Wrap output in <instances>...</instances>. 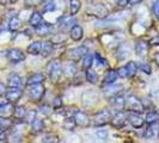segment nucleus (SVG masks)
I'll use <instances>...</instances> for the list:
<instances>
[{"mask_svg":"<svg viewBox=\"0 0 159 143\" xmlns=\"http://www.w3.org/2000/svg\"><path fill=\"white\" fill-rule=\"evenodd\" d=\"M96 135H97V137H98L99 140L107 141V138H108V131H107L105 129H99V130H97Z\"/></svg>","mask_w":159,"mask_h":143,"instance_id":"nucleus-37","label":"nucleus"},{"mask_svg":"<svg viewBox=\"0 0 159 143\" xmlns=\"http://www.w3.org/2000/svg\"><path fill=\"white\" fill-rule=\"evenodd\" d=\"M47 71L49 76H50L52 82L56 84V82H59V80L62 76V64L59 60H54L48 64Z\"/></svg>","mask_w":159,"mask_h":143,"instance_id":"nucleus-1","label":"nucleus"},{"mask_svg":"<svg viewBox=\"0 0 159 143\" xmlns=\"http://www.w3.org/2000/svg\"><path fill=\"white\" fill-rule=\"evenodd\" d=\"M126 103H127L128 109H129L130 111L141 112L143 110V106L141 100H140L139 98H136L135 95H130L127 100H126Z\"/></svg>","mask_w":159,"mask_h":143,"instance_id":"nucleus-4","label":"nucleus"},{"mask_svg":"<svg viewBox=\"0 0 159 143\" xmlns=\"http://www.w3.org/2000/svg\"><path fill=\"white\" fill-rule=\"evenodd\" d=\"M158 132H159V129L157 123H153V124H150L148 129H146L143 136H145V138H153V137H156V136L158 135Z\"/></svg>","mask_w":159,"mask_h":143,"instance_id":"nucleus-21","label":"nucleus"},{"mask_svg":"<svg viewBox=\"0 0 159 143\" xmlns=\"http://www.w3.org/2000/svg\"><path fill=\"white\" fill-rule=\"evenodd\" d=\"M53 51V43L49 42V41H46L42 43V49H41V53L44 57H48V56L52 54Z\"/></svg>","mask_w":159,"mask_h":143,"instance_id":"nucleus-25","label":"nucleus"},{"mask_svg":"<svg viewBox=\"0 0 159 143\" xmlns=\"http://www.w3.org/2000/svg\"><path fill=\"white\" fill-rule=\"evenodd\" d=\"M145 120L148 123V124H153V123H157L159 120V113L156 111H151L146 115V118Z\"/></svg>","mask_w":159,"mask_h":143,"instance_id":"nucleus-29","label":"nucleus"},{"mask_svg":"<svg viewBox=\"0 0 159 143\" xmlns=\"http://www.w3.org/2000/svg\"><path fill=\"white\" fill-rule=\"evenodd\" d=\"M42 142H46V143L56 142L55 135H53V134H46V135L43 136V138H42Z\"/></svg>","mask_w":159,"mask_h":143,"instance_id":"nucleus-38","label":"nucleus"},{"mask_svg":"<svg viewBox=\"0 0 159 143\" xmlns=\"http://www.w3.org/2000/svg\"><path fill=\"white\" fill-rule=\"evenodd\" d=\"M19 26H20V19L19 18L13 17V18L10 19V22H8V29L11 31H17L19 29Z\"/></svg>","mask_w":159,"mask_h":143,"instance_id":"nucleus-30","label":"nucleus"},{"mask_svg":"<svg viewBox=\"0 0 159 143\" xmlns=\"http://www.w3.org/2000/svg\"><path fill=\"white\" fill-rule=\"evenodd\" d=\"M90 11L95 15V16L97 17H102V18H104V17H107V15H108V10L104 7L103 5H93L92 7H90Z\"/></svg>","mask_w":159,"mask_h":143,"instance_id":"nucleus-17","label":"nucleus"},{"mask_svg":"<svg viewBox=\"0 0 159 143\" xmlns=\"http://www.w3.org/2000/svg\"><path fill=\"white\" fill-rule=\"evenodd\" d=\"M130 54V49L126 46V44H123V46H121L119 49V53H117V58L119 60H126L128 56Z\"/></svg>","mask_w":159,"mask_h":143,"instance_id":"nucleus-26","label":"nucleus"},{"mask_svg":"<svg viewBox=\"0 0 159 143\" xmlns=\"http://www.w3.org/2000/svg\"><path fill=\"white\" fill-rule=\"evenodd\" d=\"M44 92H46V88L43 87L42 84H37V85H32L31 88H30V99L32 102H40L42 100L43 95H44Z\"/></svg>","mask_w":159,"mask_h":143,"instance_id":"nucleus-3","label":"nucleus"},{"mask_svg":"<svg viewBox=\"0 0 159 143\" xmlns=\"http://www.w3.org/2000/svg\"><path fill=\"white\" fill-rule=\"evenodd\" d=\"M75 125V122L74 119H66L64 122V128L67 130H73V128Z\"/></svg>","mask_w":159,"mask_h":143,"instance_id":"nucleus-39","label":"nucleus"},{"mask_svg":"<svg viewBox=\"0 0 159 143\" xmlns=\"http://www.w3.org/2000/svg\"><path fill=\"white\" fill-rule=\"evenodd\" d=\"M7 85L10 87H20L23 85V79L16 74V73H12L10 74L7 78Z\"/></svg>","mask_w":159,"mask_h":143,"instance_id":"nucleus-13","label":"nucleus"},{"mask_svg":"<svg viewBox=\"0 0 159 143\" xmlns=\"http://www.w3.org/2000/svg\"><path fill=\"white\" fill-rule=\"evenodd\" d=\"M153 13L156 15V17L159 19V0H156L154 2H153Z\"/></svg>","mask_w":159,"mask_h":143,"instance_id":"nucleus-44","label":"nucleus"},{"mask_svg":"<svg viewBox=\"0 0 159 143\" xmlns=\"http://www.w3.org/2000/svg\"><path fill=\"white\" fill-rule=\"evenodd\" d=\"M12 125V120L8 118L0 119V130H6Z\"/></svg>","mask_w":159,"mask_h":143,"instance_id":"nucleus-36","label":"nucleus"},{"mask_svg":"<svg viewBox=\"0 0 159 143\" xmlns=\"http://www.w3.org/2000/svg\"><path fill=\"white\" fill-rule=\"evenodd\" d=\"M143 0H128V4H130V5H136V4H139V2H141Z\"/></svg>","mask_w":159,"mask_h":143,"instance_id":"nucleus-55","label":"nucleus"},{"mask_svg":"<svg viewBox=\"0 0 159 143\" xmlns=\"http://www.w3.org/2000/svg\"><path fill=\"white\" fill-rule=\"evenodd\" d=\"M42 20H43V17H42L40 12H34L31 17H30V19H29V24L34 28H36V26H39L42 23Z\"/></svg>","mask_w":159,"mask_h":143,"instance_id":"nucleus-23","label":"nucleus"},{"mask_svg":"<svg viewBox=\"0 0 159 143\" xmlns=\"http://www.w3.org/2000/svg\"><path fill=\"white\" fill-rule=\"evenodd\" d=\"M0 4L1 5H6V0H0Z\"/></svg>","mask_w":159,"mask_h":143,"instance_id":"nucleus-59","label":"nucleus"},{"mask_svg":"<svg viewBox=\"0 0 159 143\" xmlns=\"http://www.w3.org/2000/svg\"><path fill=\"white\" fill-rule=\"evenodd\" d=\"M26 109L24 107V106H17L16 109H15V111H13V113H15V117L18 119H23L24 117H25V115H26Z\"/></svg>","mask_w":159,"mask_h":143,"instance_id":"nucleus-32","label":"nucleus"},{"mask_svg":"<svg viewBox=\"0 0 159 143\" xmlns=\"http://www.w3.org/2000/svg\"><path fill=\"white\" fill-rule=\"evenodd\" d=\"M46 79V76L43 75V74H41V73H37V74H34L31 75L29 79H28V85H37V84H42L43 81Z\"/></svg>","mask_w":159,"mask_h":143,"instance_id":"nucleus-22","label":"nucleus"},{"mask_svg":"<svg viewBox=\"0 0 159 143\" xmlns=\"http://www.w3.org/2000/svg\"><path fill=\"white\" fill-rule=\"evenodd\" d=\"M125 68H126V73H127V78H132V76H134L136 71H138V66H136L135 62H133V61L128 62L127 66H126Z\"/></svg>","mask_w":159,"mask_h":143,"instance_id":"nucleus-27","label":"nucleus"},{"mask_svg":"<svg viewBox=\"0 0 159 143\" xmlns=\"http://www.w3.org/2000/svg\"><path fill=\"white\" fill-rule=\"evenodd\" d=\"M10 1H11V2H12V4H15V2H17V1H18V0H10Z\"/></svg>","mask_w":159,"mask_h":143,"instance_id":"nucleus-60","label":"nucleus"},{"mask_svg":"<svg viewBox=\"0 0 159 143\" xmlns=\"http://www.w3.org/2000/svg\"><path fill=\"white\" fill-rule=\"evenodd\" d=\"M35 1H36V0H25V4H26V5H34Z\"/></svg>","mask_w":159,"mask_h":143,"instance_id":"nucleus-56","label":"nucleus"},{"mask_svg":"<svg viewBox=\"0 0 159 143\" xmlns=\"http://www.w3.org/2000/svg\"><path fill=\"white\" fill-rule=\"evenodd\" d=\"M43 129H44V123H43L42 119H34V120H32V123H31L32 132L39 134V132H41Z\"/></svg>","mask_w":159,"mask_h":143,"instance_id":"nucleus-24","label":"nucleus"},{"mask_svg":"<svg viewBox=\"0 0 159 143\" xmlns=\"http://www.w3.org/2000/svg\"><path fill=\"white\" fill-rule=\"evenodd\" d=\"M62 99L60 98V97H56L55 99H54V102H53V107L54 109H60L61 106H62Z\"/></svg>","mask_w":159,"mask_h":143,"instance_id":"nucleus-43","label":"nucleus"},{"mask_svg":"<svg viewBox=\"0 0 159 143\" xmlns=\"http://www.w3.org/2000/svg\"><path fill=\"white\" fill-rule=\"evenodd\" d=\"M84 36V30L80 25H74L71 29V38L73 41H80Z\"/></svg>","mask_w":159,"mask_h":143,"instance_id":"nucleus-16","label":"nucleus"},{"mask_svg":"<svg viewBox=\"0 0 159 143\" xmlns=\"http://www.w3.org/2000/svg\"><path fill=\"white\" fill-rule=\"evenodd\" d=\"M36 29V32L39 33V35H48V33H50L52 32V26L49 25V24H42L41 23L39 26H36L35 28Z\"/></svg>","mask_w":159,"mask_h":143,"instance_id":"nucleus-28","label":"nucleus"},{"mask_svg":"<svg viewBox=\"0 0 159 143\" xmlns=\"http://www.w3.org/2000/svg\"><path fill=\"white\" fill-rule=\"evenodd\" d=\"M154 95H156V98H157V100H158V103H159V91H157V92L154 93Z\"/></svg>","mask_w":159,"mask_h":143,"instance_id":"nucleus-58","label":"nucleus"},{"mask_svg":"<svg viewBox=\"0 0 159 143\" xmlns=\"http://www.w3.org/2000/svg\"><path fill=\"white\" fill-rule=\"evenodd\" d=\"M5 94H6V99L8 103H16L22 98L23 92L19 87H11Z\"/></svg>","mask_w":159,"mask_h":143,"instance_id":"nucleus-5","label":"nucleus"},{"mask_svg":"<svg viewBox=\"0 0 159 143\" xmlns=\"http://www.w3.org/2000/svg\"><path fill=\"white\" fill-rule=\"evenodd\" d=\"M128 119H129L130 124L134 128H141L143 124V122H145V119L139 115V112H134V111L129 112Z\"/></svg>","mask_w":159,"mask_h":143,"instance_id":"nucleus-11","label":"nucleus"},{"mask_svg":"<svg viewBox=\"0 0 159 143\" xmlns=\"http://www.w3.org/2000/svg\"><path fill=\"white\" fill-rule=\"evenodd\" d=\"M111 120V113L109 110H102V111L97 112L93 117L95 125L97 127H103L105 124H108Z\"/></svg>","mask_w":159,"mask_h":143,"instance_id":"nucleus-2","label":"nucleus"},{"mask_svg":"<svg viewBox=\"0 0 159 143\" xmlns=\"http://www.w3.org/2000/svg\"><path fill=\"white\" fill-rule=\"evenodd\" d=\"M8 60L13 63H18L20 61H24L25 60V55L24 53L20 50V49H11L7 54Z\"/></svg>","mask_w":159,"mask_h":143,"instance_id":"nucleus-9","label":"nucleus"},{"mask_svg":"<svg viewBox=\"0 0 159 143\" xmlns=\"http://www.w3.org/2000/svg\"><path fill=\"white\" fill-rule=\"evenodd\" d=\"M122 91V85H114V84H110L107 88H104L103 91V95L108 99H111L114 97L119 95Z\"/></svg>","mask_w":159,"mask_h":143,"instance_id":"nucleus-6","label":"nucleus"},{"mask_svg":"<svg viewBox=\"0 0 159 143\" xmlns=\"http://www.w3.org/2000/svg\"><path fill=\"white\" fill-rule=\"evenodd\" d=\"M115 1H116V4L119 5L120 7H125L128 4V0H115Z\"/></svg>","mask_w":159,"mask_h":143,"instance_id":"nucleus-50","label":"nucleus"},{"mask_svg":"<svg viewBox=\"0 0 159 143\" xmlns=\"http://www.w3.org/2000/svg\"><path fill=\"white\" fill-rule=\"evenodd\" d=\"M86 79L90 84H96L98 81V75L93 69H90L89 68L88 72H86Z\"/></svg>","mask_w":159,"mask_h":143,"instance_id":"nucleus-31","label":"nucleus"},{"mask_svg":"<svg viewBox=\"0 0 159 143\" xmlns=\"http://www.w3.org/2000/svg\"><path fill=\"white\" fill-rule=\"evenodd\" d=\"M111 100H112V106H114L117 111H121V110L125 109V106H126V99H125L123 97L116 95V97L111 98Z\"/></svg>","mask_w":159,"mask_h":143,"instance_id":"nucleus-18","label":"nucleus"},{"mask_svg":"<svg viewBox=\"0 0 159 143\" xmlns=\"http://www.w3.org/2000/svg\"><path fill=\"white\" fill-rule=\"evenodd\" d=\"M42 1H48V0H42Z\"/></svg>","mask_w":159,"mask_h":143,"instance_id":"nucleus-61","label":"nucleus"},{"mask_svg":"<svg viewBox=\"0 0 159 143\" xmlns=\"http://www.w3.org/2000/svg\"><path fill=\"white\" fill-rule=\"evenodd\" d=\"M141 103H143V110L145 109H147L148 106H151L152 103H151V100L150 99H147V98H145L143 100H141Z\"/></svg>","mask_w":159,"mask_h":143,"instance_id":"nucleus-48","label":"nucleus"},{"mask_svg":"<svg viewBox=\"0 0 159 143\" xmlns=\"http://www.w3.org/2000/svg\"><path fill=\"white\" fill-rule=\"evenodd\" d=\"M41 112H42V113H46V115H49V113H50V110H49V107H48L47 105H44V106L41 107Z\"/></svg>","mask_w":159,"mask_h":143,"instance_id":"nucleus-54","label":"nucleus"},{"mask_svg":"<svg viewBox=\"0 0 159 143\" xmlns=\"http://www.w3.org/2000/svg\"><path fill=\"white\" fill-rule=\"evenodd\" d=\"M140 69L145 73V74H151L152 73V67L150 66V64H147V63H143L140 66Z\"/></svg>","mask_w":159,"mask_h":143,"instance_id":"nucleus-42","label":"nucleus"},{"mask_svg":"<svg viewBox=\"0 0 159 143\" xmlns=\"http://www.w3.org/2000/svg\"><path fill=\"white\" fill-rule=\"evenodd\" d=\"M126 120H127V116L123 112L119 111L112 117L110 122H111V125L114 128H122L126 124Z\"/></svg>","mask_w":159,"mask_h":143,"instance_id":"nucleus-10","label":"nucleus"},{"mask_svg":"<svg viewBox=\"0 0 159 143\" xmlns=\"http://www.w3.org/2000/svg\"><path fill=\"white\" fill-rule=\"evenodd\" d=\"M56 10V2H49L44 7H43V11L44 12H53Z\"/></svg>","mask_w":159,"mask_h":143,"instance_id":"nucleus-40","label":"nucleus"},{"mask_svg":"<svg viewBox=\"0 0 159 143\" xmlns=\"http://www.w3.org/2000/svg\"><path fill=\"white\" fill-rule=\"evenodd\" d=\"M77 23V20H75V18H73V16H70V17H62L60 20H59V26L62 29V30H71L72 28Z\"/></svg>","mask_w":159,"mask_h":143,"instance_id":"nucleus-12","label":"nucleus"},{"mask_svg":"<svg viewBox=\"0 0 159 143\" xmlns=\"http://www.w3.org/2000/svg\"><path fill=\"white\" fill-rule=\"evenodd\" d=\"M5 93H6V86L2 82H0V97L2 94H5Z\"/></svg>","mask_w":159,"mask_h":143,"instance_id":"nucleus-52","label":"nucleus"},{"mask_svg":"<svg viewBox=\"0 0 159 143\" xmlns=\"http://www.w3.org/2000/svg\"><path fill=\"white\" fill-rule=\"evenodd\" d=\"M93 62V57L91 55H85V58L83 60V68L84 69H89Z\"/></svg>","mask_w":159,"mask_h":143,"instance_id":"nucleus-35","label":"nucleus"},{"mask_svg":"<svg viewBox=\"0 0 159 143\" xmlns=\"http://www.w3.org/2000/svg\"><path fill=\"white\" fill-rule=\"evenodd\" d=\"M98 99V95L96 93L95 91L92 89H88L84 94H83V98H81V103L84 104L85 106H91L97 102Z\"/></svg>","mask_w":159,"mask_h":143,"instance_id":"nucleus-7","label":"nucleus"},{"mask_svg":"<svg viewBox=\"0 0 159 143\" xmlns=\"http://www.w3.org/2000/svg\"><path fill=\"white\" fill-rule=\"evenodd\" d=\"M41 49H42V42L40 41H35L29 44L28 47V53L30 55H39L41 53Z\"/></svg>","mask_w":159,"mask_h":143,"instance_id":"nucleus-19","label":"nucleus"},{"mask_svg":"<svg viewBox=\"0 0 159 143\" xmlns=\"http://www.w3.org/2000/svg\"><path fill=\"white\" fill-rule=\"evenodd\" d=\"M74 122H75V125L81 128H88L90 125V119L88 115L81 111H77L74 113Z\"/></svg>","mask_w":159,"mask_h":143,"instance_id":"nucleus-8","label":"nucleus"},{"mask_svg":"<svg viewBox=\"0 0 159 143\" xmlns=\"http://www.w3.org/2000/svg\"><path fill=\"white\" fill-rule=\"evenodd\" d=\"M96 60H97V62L99 66H107V61L104 60L103 57H101L99 54H96Z\"/></svg>","mask_w":159,"mask_h":143,"instance_id":"nucleus-46","label":"nucleus"},{"mask_svg":"<svg viewBox=\"0 0 159 143\" xmlns=\"http://www.w3.org/2000/svg\"><path fill=\"white\" fill-rule=\"evenodd\" d=\"M154 61H156V63L159 66V53H157V54H156V56H154Z\"/></svg>","mask_w":159,"mask_h":143,"instance_id":"nucleus-57","label":"nucleus"},{"mask_svg":"<svg viewBox=\"0 0 159 143\" xmlns=\"http://www.w3.org/2000/svg\"><path fill=\"white\" fill-rule=\"evenodd\" d=\"M11 109H12V106H11L10 104H0V115L6 113V112H8Z\"/></svg>","mask_w":159,"mask_h":143,"instance_id":"nucleus-41","label":"nucleus"},{"mask_svg":"<svg viewBox=\"0 0 159 143\" xmlns=\"http://www.w3.org/2000/svg\"><path fill=\"white\" fill-rule=\"evenodd\" d=\"M35 116H36V112L30 111V112H26V115H25V117H24V118L26 119L28 122H32V120L35 119Z\"/></svg>","mask_w":159,"mask_h":143,"instance_id":"nucleus-45","label":"nucleus"},{"mask_svg":"<svg viewBox=\"0 0 159 143\" xmlns=\"http://www.w3.org/2000/svg\"><path fill=\"white\" fill-rule=\"evenodd\" d=\"M135 53L139 56L147 55V53H148V43H146L145 41H136Z\"/></svg>","mask_w":159,"mask_h":143,"instance_id":"nucleus-15","label":"nucleus"},{"mask_svg":"<svg viewBox=\"0 0 159 143\" xmlns=\"http://www.w3.org/2000/svg\"><path fill=\"white\" fill-rule=\"evenodd\" d=\"M7 137H8V132L6 130H2V132L0 134V142H5L7 141Z\"/></svg>","mask_w":159,"mask_h":143,"instance_id":"nucleus-47","label":"nucleus"},{"mask_svg":"<svg viewBox=\"0 0 159 143\" xmlns=\"http://www.w3.org/2000/svg\"><path fill=\"white\" fill-rule=\"evenodd\" d=\"M80 10V1L79 0H71V15L74 16L78 13Z\"/></svg>","mask_w":159,"mask_h":143,"instance_id":"nucleus-34","label":"nucleus"},{"mask_svg":"<svg viewBox=\"0 0 159 143\" xmlns=\"http://www.w3.org/2000/svg\"><path fill=\"white\" fill-rule=\"evenodd\" d=\"M119 78V73L114 69H110V71L107 72L105 74V78H104V84L105 85H110V84H114L116 79Z\"/></svg>","mask_w":159,"mask_h":143,"instance_id":"nucleus-20","label":"nucleus"},{"mask_svg":"<svg viewBox=\"0 0 159 143\" xmlns=\"http://www.w3.org/2000/svg\"><path fill=\"white\" fill-rule=\"evenodd\" d=\"M119 75L120 76H122V78H127V73H126V68L123 67V68H121L119 71Z\"/></svg>","mask_w":159,"mask_h":143,"instance_id":"nucleus-53","label":"nucleus"},{"mask_svg":"<svg viewBox=\"0 0 159 143\" xmlns=\"http://www.w3.org/2000/svg\"><path fill=\"white\" fill-rule=\"evenodd\" d=\"M75 73H77V67H75V64H73V63L66 64V67H65V74H66L67 76H73V75H75Z\"/></svg>","mask_w":159,"mask_h":143,"instance_id":"nucleus-33","label":"nucleus"},{"mask_svg":"<svg viewBox=\"0 0 159 143\" xmlns=\"http://www.w3.org/2000/svg\"><path fill=\"white\" fill-rule=\"evenodd\" d=\"M86 55V48L85 47H78L72 49L70 51V57H71L73 61H78L80 60L83 56Z\"/></svg>","mask_w":159,"mask_h":143,"instance_id":"nucleus-14","label":"nucleus"},{"mask_svg":"<svg viewBox=\"0 0 159 143\" xmlns=\"http://www.w3.org/2000/svg\"><path fill=\"white\" fill-rule=\"evenodd\" d=\"M64 40H65L64 35H59V36H55V37L53 38V42H54V43H61Z\"/></svg>","mask_w":159,"mask_h":143,"instance_id":"nucleus-49","label":"nucleus"},{"mask_svg":"<svg viewBox=\"0 0 159 143\" xmlns=\"http://www.w3.org/2000/svg\"><path fill=\"white\" fill-rule=\"evenodd\" d=\"M150 43H151L152 46H159V36H156V37H153V38L150 41Z\"/></svg>","mask_w":159,"mask_h":143,"instance_id":"nucleus-51","label":"nucleus"}]
</instances>
